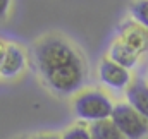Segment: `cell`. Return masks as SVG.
Masks as SVG:
<instances>
[{
	"label": "cell",
	"mask_w": 148,
	"mask_h": 139,
	"mask_svg": "<svg viewBox=\"0 0 148 139\" xmlns=\"http://www.w3.org/2000/svg\"><path fill=\"white\" fill-rule=\"evenodd\" d=\"M110 120L121 131L124 139H143L145 136H148L147 119L129 103L115 105Z\"/></svg>",
	"instance_id": "3"
},
{
	"label": "cell",
	"mask_w": 148,
	"mask_h": 139,
	"mask_svg": "<svg viewBox=\"0 0 148 139\" xmlns=\"http://www.w3.org/2000/svg\"><path fill=\"white\" fill-rule=\"evenodd\" d=\"M35 60L45 84L57 95H73L84 84V62L76 48L64 38H43L35 46Z\"/></svg>",
	"instance_id": "1"
},
{
	"label": "cell",
	"mask_w": 148,
	"mask_h": 139,
	"mask_svg": "<svg viewBox=\"0 0 148 139\" xmlns=\"http://www.w3.org/2000/svg\"><path fill=\"white\" fill-rule=\"evenodd\" d=\"M24 64H26V57H24V52L17 46V45H7V52H5V57L0 64V76L2 77H16L21 70L24 69Z\"/></svg>",
	"instance_id": "6"
},
{
	"label": "cell",
	"mask_w": 148,
	"mask_h": 139,
	"mask_svg": "<svg viewBox=\"0 0 148 139\" xmlns=\"http://www.w3.org/2000/svg\"><path fill=\"white\" fill-rule=\"evenodd\" d=\"M36 139H60V136H57V134H41Z\"/></svg>",
	"instance_id": "14"
},
{
	"label": "cell",
	"mask_w": 148,
	"mask_h": 139,
	"mask_svg": "<svg viewBox=\"0 0 148 139\" xmlns=\"http://www.w3.org/2000/svg\"><path fill=\"white\" fill-rule=\"evenodd\" d=\"M74 113L79 120L83 122H98V120H105L110 119L114 106L112 100L98 89H86L81 91L76 98H74Z\"/></svg>",
	"instance_id": "2"
},
{
	"label": "cell",
	"mask_w": 148,
	"mask_h": 139,
	"mask_svg": "<svg viewBox=\"0 0 148 139\" xmlns=\"http://www.w3.org/2000/svg\"><path fill=\"white\" fill-rule=\"evenodd\" d=\"M98 76H100V81L105 86H109L110 89H115V91L127 89L129 84H131V72L126 67L112 62L109 57L100 62Z\"/></svg>",
	"instance_id": "4"
},
{
	"label": "cell",
	"mask_w": 148,
	"mask_h": 139,
	"mask_svg": "<svg viewBox=\"0 0 148 139\" xmlns=\"http://www.w3.org/2000/svg\"><path fill=\"white\" fill-rule=\"evenodd\" d=\"M5 52H7V43H3V41L0 40V64H2V60H3V57H5Z\"/></svg>",
	"instance_id": "13"
},
{
	"label": "cell",
	"mask_w": 148,
	"mask_h": 139,
	"mask_svg": "<svg viewBox=\"0 0 148 139\" xmlns=\"http://www.w3.org/2000/svg\"><path fill=\"white\" fill-rule=\"evenodd\" d=\"M126 98H127V103L133 108H136L148 122V82L141 79L133 81L126 89Z\"/></svg>",
	"instance_id": "7"
},
{
	"label": "cell",
	"mask_w": 148,
	"mask_h": 139,
	"mask_svg": "<svg viewBox=\"0 0 148 139\" xmlns=\"http://www.w3.org/2000/svg\"><path fill=\"white\" fill-rule=\"evenodd\" d=\"M109 59L112 62H115V64H119V65H122V67H126L129 70L138 64L140 55L134 50H131L126 43H122L121 40H115L109 48Z\"/></svg>",
	"instance_id": "8"
},
{
	"label": "cell",
	"mask_w": 148,
	"mask_h": 139,
	"mask_svg": "<svg viewBox=\"0 0 148 139\" xmlns=\"http://www.w3.org/2000/svg\"><path fill=\"white\" fill-rule=\"evenodd\" d=\"M90 132L93 139H124V136L121 134V131L115 127V124L110 119L90 124Z\"/></svg>",
	"instance_id": "9"
},
{
	"label": "cell",
	"mask_w": 148,
	"mask_h": 139,
	"mask_svg": "<svg viewBox=\"0 0 148 139\" xmlns=\"http://www.w3.org/2000/svg\"><path fill=\"white\" fill-rule=\"evenodd\" d=\"M10 9V0H0V19H3L9 14Z\"/></svg>",
	"instance_id": "12"
},
{
	"label": "cell",
	"mask_w": 148,
	"mask_h": 139,
	"mask_svg": "<svg viewBox=\"0 0 148 139\" xmlns=\"http://www.w3.org/2000/svg\"><path fill=\"white\" fill-rule=\"evenodd\" d=\"M60 139H93L90 132V125H86L84 122H77L71 125L69 129H66L62 132Z\"/></svg>",
	"instance_id": "11"
},
{
	"label": "cell",
	"mask_w": 148,
	"mask_h": 139,
	"mask_svg": "<svg viewBox=\"0 0 148 139\" xmlns=\"http://www.w3.org/2000/svg\"><path fill=\"white\" fill-rule=\"evenodd\" d=\"M119 40L122 43H126L131 50H134L138 55L148 52V29H145L136 21H131V22H124L122 24Z\"/></svg>",
	"instance_id": "5"
},
{
	"label": "cell",
	"mask_w": 148,
	"mask_h": 139,
	"mask_svg": "<svg viewBox=\"0 0 148 139\" xmlns=\"http://www.w3.org/2000/svg\"><path fill=\"white\" fill-rule=\"evenodd\" d=\"M131 16L133 21H136L145 29H148V0H136L131 5Z\"/></svg>",
	"instance_id": "10"
}]
</instances>
